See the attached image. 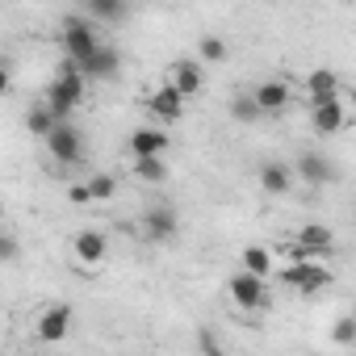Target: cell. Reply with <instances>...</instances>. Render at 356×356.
I'll list each match as a JSON object with an SVG mask.
<instances>
[{"mask_svg":"<svg viewBox=\"0 0 356 356\" xmlns=\"http://www.w3.org/2000/svg\"><path fill=\"white\" fill-rule=\"evenodd\" d=\"M231 298L243 306V310H264L268 306V285L252 273H235L231 277Z\"/></svg>","mask_w":356,"mask_h":356,"instance_id":"cell-5","label":"cell"},{"mask_svg":"<svg viewBox=\"0 0 356 356\" xmlns=\"http://www.w3.org/2000/svg\"><path fill=\"white\" fill-rule=\"evenodd\" d=\"M72 256H76L80 268H97L105 260V235L101 231H80L76 243H72Z\"/></svg>","mask_w":356,"mask_h":356,"instance_id":"cell-10","label":"cell"},{"mask_svg":"<svg viewBox=\"0 0 356 356\" xmlns=\"http://www.w3.org/2000/svg\"><path fill=\"white\" fill-rule=\"evenodd\" d=\"M22 256V243L9 235V231H0V264H9V260H17Z\"/></svg>","mask_w":356,"mask_h":356,"instance_id":"cell-28","label":"cell"},{"mask_svg":"<svg viewBox=\"0 0 356 356\" xmlns=\"http://www.w3.org/2000/svg\"><path fill=\"white\" fill-rule=\"evenodd\" d=\"M281 281L298 293H318L323 285H331V273L323 264H289V268H281Z\"/></svg>","mask_w":356,"mask_h":356,"instance_id":"cell-4","label":"cell"},{"mask_svg":"<svg viewBox=\"0 0 356 356\" xmlns=\"http://www.w3.org/2000/svg\"><path fill=\"white\" fill-rule=\"evenodd\" d=\"M260 185H264V193H273V197L289 193V185H293V168H289V163L268 159V163L260 168Z\"/></svg>","mask_w":356,"mask_h":356,"instance_id":"cell-16","label":"cell"},{"mask_svg":"<svg viewBox=\"0 0 356 356\" xmlns=\"http://www.w3.org/2000/svg\"><path fill=\"white\" fill-rule=\"evenodd\" d=\"M84 101V76L76 72V63H63L59 67V76L51 80V88H47V109H51V118H55V126L59 122H67L72 118V109Z\"/></svg>","mask_w":356,"mask_h":356,"instance_id":"cell-1","label":"cell"},{"mask_svg":"<svg viewBox=\"0 0 356 356\" xmlns=\"http://www.w3.org/2000/svg\"><path fill=\"white\" fill-rule=\"evenodd\" d=\"M134 176L143 185H163L168 181V163L163 159H134Z\"/></svg>","mask_w":356,"mask_h":356,"instance_id":"cell-20","label":"cell"},{"mask_svg":"<svg viewBox=\"0 0 356 356\" xmlns=\"http://www.w3.org/2000/svg\"><path fill=\"white\" fill-rule=\"evenodd\" d=\"M47 147H51V155H55L59 163H80V155H84V138H80V130H76L72 122H59V126L47 134Z\"/></svg>","mask_w":356,"mask_h":356,"instance_id":"cell-3","label":"cell"},{"mask_svg":"<svg viewBox=\"0 0 356 356\" xmlns=\"http://www.w3.org/2000/svg\"><path fill=\"white\" fill-rule=\"evenodd\" d=\"M163 151H168V134L159 126H138L130 134V155L134 159H163Z\"/></svg>","mask_w":356,"mask_h":356,"instance_id":"cell-6","label":"cell"},{"mask_svg":"<svg viewBox=\"0 0 356 356\" xmlns=\"http://www.w3.org/2000/svg\"><path fill=\"white\" fill-rule=\"evenodd\" d=\"M63 51H67V63H84V59H92L97 51H101V38H97V30H92V22H84L80 13H72L67 22H63Z\"/></svg>","mask_w":356,"mask_h":356,"instance_id":"cell-2","label":"cell"},{"mask_svg":"<svg viewBox=\"0 0 356 356\" xmlns=\"http://www.w3.org/2000/svg\"><path fill=\"white\" fill-rule=\"evenodd\" d=\"M0 214H5V202H0Z\"/></svg>","mask_w":356,"mask_h":356,"instance_id":"cell-31","label":"cell"},{"mask_svg":"<svg viewBox=\"0 0 356 356\" xmlns=\"http://www.w3.org/2000/svg\"><path fill=\"white\" fill-rule=\"evenodd\" d=\"M331 227H318V222H310V227H302L298 235H293V248H306V252H331Z\"/></svg>","mask_w":356,"mask_h":356,"instance_id":"cell-18","label":"cell"},{"mask_svg":"<svg viewBox=\"0 0 356 356\" xmlns=\"http://www.w3.org/2000/svg\"><path fill=\"white\" fill-rule=\"evenodd\" d=\"M118 63H122V59H118V51H113V47H105V42H101V51H97V55H92V59H84V63H80V67H76V72H80V76H84V80H109V76H113V72H118Z\"/></svg>","mask_w":356,"mask_h":356,"instance_id":"cell-13","label":"cell"},{"mask_svg":"<svg viewBox=\"0 0 356 356\" xmlns=\"http://www.w3.org/2000/svg\"><path fill=\"white\" fill-rule=\"evenodd\" d=\"M84 193H88V202H109L118 193V181H113V176H105V172H97V176H88Z\"/></svg>","mask_w":356,"mask_h":356,"instance_id":"cell-22","label":"cell"},{"mask_svg":"<svg viewBox=\"0 0 356 356\" xmlns=\"http://www.w3.org/2000/svg\"><path fill=\"white\" fill-rule=\"evenodd\" d=\"M243 273H252V277H268L273 273V256H268V248H248L243 252Z\"/></svg>","mask_w":356,"mask_h":356,"instance_id":"cell-21","label":"cell"},{"mask_svg":"<svg viewBox=\"0 0 356 356\" xmlns=\"http://www.w3.org/2000/svg\"><path fill=\"white\" fill-rule=\"evenodd\" d=\"M231 118H235V122H243V126H252V122H260V109H256V101H252V92H239V97L231 101Z\"/></svg>","mask_w":356,"mask_h":356,"instance_id":"cell-23","label":"cell"},{"mask_svg":"<svg viewBox=\"0 0 356 356\" xmlns=\"http://www.w3.org/2000/svg\"><path fill=\"white\" fill-rule=\"evenodd\" d=\"M306 88H310V105H318V101H339V76H335L331 67L310 72V76H306Z\"/></svg>","mask_w":356,"mask_h":356,"instance_id":"cell-14","label":"cell"},{"mask_svg":"<svg viewBox=\"0 0 356 356\" xmlns=\"http://www.w3.org/2000/svg\"><path fill=\"white\" fill-rule=\"evenodd\" d=\"M197 348H202V356H227V348L218 343V335H214L210 327H202V331H197Z\"/></svg>","mask_w":356,"mask_h":356,"instance_id":"cell-27","label":"cell"},{"mask_svg":"<svg viewBox=\"0 0 356 356\" xmlns=\"http://www.w3.org/2000/svg\"><path fill=\"white\" fill-rule=\"evenodd\" d=\"M172 88H176V97H181V101H189V97L202 88V67L189 63V59L172 63Z\"/></svg>","mask_w":356,"mask_h":356,"instance_id":"cell-15","label":"cell"},{"mask_svg":"<svg viewBox=\"0 0 356 356\" xmlns=\"http://www.w3.org/2000/svg\"><path fill=\"white\" fill-rule=\"evenodd\" d=\"M67 197H72L76 206H88V193H84V185H72V189H67Z\"/></svg>","mask_w":356,"mask_h":356,"instance_id":"cell-29","label":"cell"},{"mask_svg":"<svg viewBox=\"0 0 356 356\" xmlns=\"http://www.w3.org/2000/svg\"><path fill=\"white\" fill-rule=\"evenodd\" d=\"M72 331V306H51V310H42V318H38V339L42 343H59L63 335Z\"/></svg>","mask_w":356,"mask_h":356,"instance_id":"cell-9","label":"cell"},{"mask_svg":"<svg viewBox=\"0 0 356 356\" xmlns=\"http://www.w3.org/2000/svg\"><path fill=\"white\" fill-rule=\"evenodd\" d=\"M331 339H335L339 348H348V343L356 339V318H352V314H343V318H339V323L331 327Z\"/></svg>","mask_w":356,"mask_h":356,"instance_id":"cell-26","label":"cell"},{"mask_svg":"<svg viewBox=\"0 0 356 356\" xmlns=\"http://www.w3.org/2000/svg\"><path fill=\"white\" fill-rule=\"evenodd\" d=\"M197 51H202V59H206V63H222V59H227V42H222V38H214V34H206Z\"/></svg>","mask_w":356,"mask_h":356,"instance_id":"cell-25","label":"cell"},{"mask_svg":"<svg viewBox=\"0 0 356 356\" xmlns=\"http://www.w3.org/2000/svg\"><path fill=\"white\" fill-rule=\"evenodd\" d=\"M310 122H314V134H339L343 126V105L339 101H318L310 109Z\"/></svg>","mask_w":356,"mask_h":356,"instance_id":"cell-17","label":"cell"},{"mask_svg":"<svg viewBox=\"0 0 356 356\" xmlns=\"http://www.w3.org/2000/svg\"><path fill=\"white\" fill-rule=\"evenodd\" d=\"M130 9L122 5V0H88L84 9V22H126Z\"/></svg>","mask_w":356,"mask_h":356,"instance_id":"cell-19","label":"cell"},{"mask_svg":"<svg viewBox=\"0 0 356 356\" xmlns=\"http://www.w3.org/2000/svg\"><path fill=\"white\" fill-rule=\"evenodd\" d=\"M176 235V210H168V206H151L147 214H143V239H151V243H168Z\"/></svg>","mask_w":356,"mask_h":356,"instance_id":"cell-7","label":"cell"},{"mask_svg":"<svg viewBox=\"0 0 356 356\" xmlns=\"http://www.w3.org/2000/svg\"><path fill=\"white\" fill-rule=\"evenodd\" d=\"M252 101H256L260 118H264V113H281V109L289 105V84H285V80H268V84H256Z\"/></svg>","mask_w":356,"mask_h":356,"instance_id":"cell-11","label":"cell"},{"mask_svg":"<svg viewBox=\"0 0 356 356\" xmlns=\"http://www.w3.org/2000/svg\"><path fill=\"white\" fill-rule=\"evenodd\" d=\"M293 176H302L306 185H331V181H335V163H331L327 155H318V151H306V155L298 159Z\"/></svg>","mask_w":356,"mask_h":356,"instance_id":"cell-8","label":"cell"},{"mask_svg":"<svg viewBox=\"0 0 356 356\" xmlns=\"http://www.w3.org/2000/svg\"><path fill=\"white\" fill-rule=\"evenodd\" d=\"M147 109H151L159 122H176V118L185 113V101L176 97V88H172V84H159V88L147 97Z\"/></svg>","mask_w":356,"mask_h":356,"instance_id":"cell-12","label":"cell"},{"mask_svg":"<svg viewBox=\"0 0 356 356\" xmlns=\"http://www.w3.org/2000/svg\"><path fill=\"white\" fill-rule=\"evenodd\" d=\"M5 92H9V67L0 63V97H5Z\"/></svg>","mask_w":356,"mask_h":356,"instance_id":"cell-30","label":"cell"},{"mask_svg":"<svg viewBox=\"0 0 356 356\" xmlns=\"http://www.w3.org/2000/svg\"><path fill=\"white\" fill-rule=\"evenodd\" d=\"M26 126H30V134H42V138H47V134L55 130V118H51L47 105H34V109L26 113Z\"/></svg>","mask_w":356,"mask_h":356,"instance_id":"cell-24","label":"cell"}]
</instances>
